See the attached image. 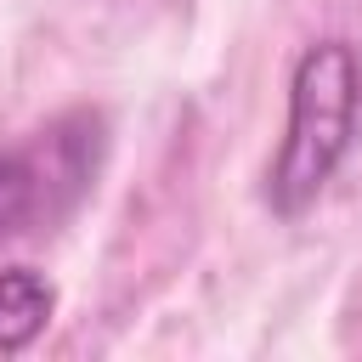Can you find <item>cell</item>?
Returning <instances> with one entry per match:
<instances>
[{
	"mask_svg": "<svg viewBox=\"0 0 362 362\" xmlns=\"http://www.w3.org/2000/svg\"><path fill=\"white\" fill-rule=\"evenodd\" d=\"M356 96H362V68L345 40H322L294 62L288 124H283V147H277L272 187H266L277 215H300L305 204H317V192L328 187V175L339 170L351 147Z\"/></svg>",
	"mask_w": 362,
	"mask_h": 362,
	"instance_id": "cell-1",
	"label": "cell"
},
{
	"mask_svg": "<svg viewBox=\"0 0 362 362\" xmlns=\"http://www.w3.org/2000/svg\"><path fill=\"white\" fill-rule=\"evenodd\" d=\"M107 153V119L96 107L57 113L0 153V243L62 226L96 187Z\"/></svg>",
	"mask_w": 362,
	"mask_h": 362,
	"instance_id": "cell-2",
	"label": "cell"
},
{
	"mask_svg": "<svg viewBox=\"0 0 362 362\" xmlns=\"http://www.w3.org/2000/svg\"><path fill=\"white\" fill-rule=\"evenodd\" d=\"M51 283L28 266H6L0 272V351H23L40 339V328L51 322Z\"/></svg>",
	"mask_w": 362,
	"mask_h": 362,
	"instance_id": "cell-3",
	"label": "cell"
}]
</instances>
